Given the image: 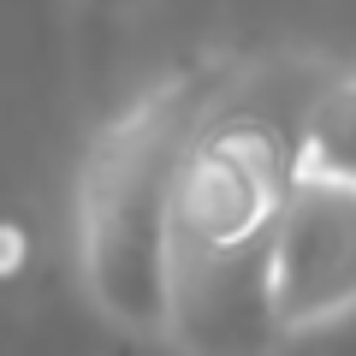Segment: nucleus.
<instances>
[{
    "label": "nucleus",
    "instance_id": "f257e3e1",
    "mask_svg": "<svg viewBox=\"0 0 356 356\" xmlns=\"http://www.w3.org/2000/svg\"><path fill=\"white\" fill-rule=\"evenodd\" d=\"M232 72H161L89 131L72 178V255L89 309L131 339L166 344L172 196L202 113Z\"/></svg>",
    "mask_w": 356,
    "mask_h": 356
},
{
    "label": "nucleus",
    "instance_id": "f03ea898",
    "mask_svg": "<svg viewBox=\"0 0 356 356\" xmlns=\"http://www.w3.org/2000/svg\"><path fill=\"white\" fill-rule=\"evenodd\" d=\"M255 72H232L220 102L202 113L178 172L172 196V243L196 250H238L267 238L291 191V125H273L267 113L243 107L238 95Z\"/></svg>",
    "mask_w": 356,
    "mask_h": 356
},
{
    "label": "nucleus",
    "instance_id": "7ed1b4c3",
    "mask_svg": "<svg viewBox=\"0 0 356 356\" xmlns=\"http://www.w3.org/2000/svg\"><path fill=\"white\" fill-rule=\"evenodd\" d=\"M267 280H273V315L291 344L344 327L356 315V191L291 178L285 208L273 220Z\"/></svg>",
    "mask_w": 356,
    "mask_h": 356
},
{
    "label": "nucleus",
    "instance_id": "20e7f679",
    "mask_svg": "<svg viewBox=\"0 0 356 356\" xmlns=\"http://www.w3.org/2000/svg\"><path fill=\"white\" fill-rule=\"evenodd\" d=\"M267 250H273V232L238 243V250L172 243L166 344L178 356H280L291 344L273 315Z\"/></svg>",
    "mask_w": 356,
    "mask_h": 356
},
{
    "label": "nucleus",
    "instance_id": "39448f33",
    "mask_svg": "<svg viewBox=\"0 0 356 356\" xmlns=\"http://www.w3.org/2000/svg\"><path fill=\"white\" fill-rule=\"evenodd\" d=\"M291 178L356 191V65L315 77L291 113Z\"/></svg>",
    "mask_w": 356,
    "mask_h": 356
}]
</instances>
